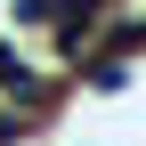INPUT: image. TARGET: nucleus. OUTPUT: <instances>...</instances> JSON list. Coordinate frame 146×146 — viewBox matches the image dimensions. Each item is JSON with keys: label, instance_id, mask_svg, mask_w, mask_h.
<instances>
[{"label": "nucleus", "instance_id": "f257e3e1", "mask_svg": "<svg viewBox=\"0 0 146 146\" xmlns=\"http://www.w3.org/2000/svg\"><path fill=\"white\" fill-rule=\"evenodd\" d=\"M33 130V114H16V106H0V138H25Z\"/></svg>", "mask_w": 146, "mask_h": 146}]
</instances>
